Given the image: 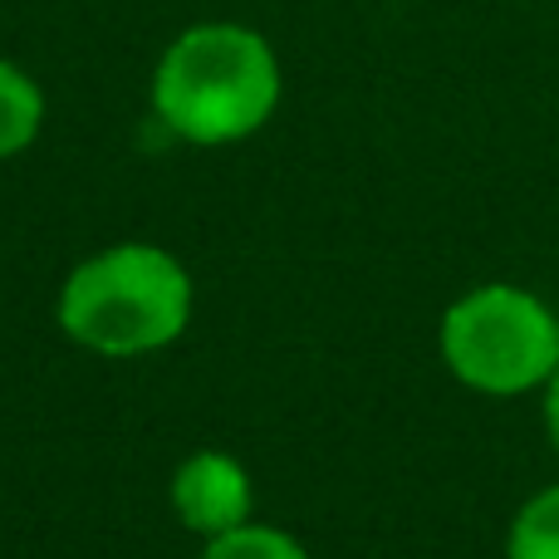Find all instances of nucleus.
<instances>
[{
  "instance_id": "obj_1",
  "label": "nucleus",
  "mask_w": 559,
  "mask_h": 559,
  "mask_svg": "<svg viewBox=\"0 0 559 559\" xmlns=\"http://www.w3.org/2000/svg\"><path fill=\"white\" fill-rule=\"evenodd\" d=\"M280 104V59L251 25L212 20L167 45L153 74V108L182 143L222 147L261 133Z\"/></svg>"
},
{
  "instance_id": "obj_2",
  "label": "nucleus",
  "mask_w": 559,
  "mask_h": 559,
  "mask_svg": "<svg viewBox=\"0 0 559 559\" xmlns=\"http://www.w3.org/2000/svg\"><path fill=\"white\" fill-rule=\"evenodd\" d=\"M192 319V275L163 246H108L74 265L59 289V329L108 358L173 344Z\"/></svg>"
},
{
  "instance_id": "obj_3",
  "label": "nucleus",
  "mask_w": 559,
  "mask_h": 559,
  "mask_svg": "<svg viewBox=\"0 0 559 559\" xmlns=\"http://www.w3.org/2000/svg\"><path fill=\"white\" fill-rule=\"evenodd\" d=\"M442 358L452 378L486 397L545 388L559 368V319L521 285H476L442 314Z\"/></svg>"
},
{
  "instance_id": "obj_4",
  "label": "nucleus",
  "mask_w": 559,
  "mask_h": 559,
  "mask_svg": "<svg viewBox=\"0 0 559 559\" xmlns=\"http://www.w3.org/2000/svg\"><path fill=\"white\" fill-rule=\"evenodd\" d=\"M173 511L192 535L216 540L251 521V476L226 452H197L173 476Z\"/></svg>"
},
{
  "instance_id": "obj_5",
  "label": "nucleus",
  "mask_w": 559,
  "mask_h": 559,
  "mask_svg": "<svg viewBox=\"0 0 559 559\" xmlns=\"http://www.w3.org/2000/svg\"><path fill=\"white\" fill-rule=\"evenodd\" d=\"M45 123V94L20 64L0 59V157L25 153Z\"/></svg>"
},
{
  "instance_id": "obj_6",
  "label": "nucleus",
  "mask_w": 559,
  "mask_h": 559,
  "mask_svg": "<svg viewBox=\"0 0 559 559\" xmlns=\"http://www.w3.org/2000/svg\"><path fill=\"white\" fill-rule=\"evenodd\" d=\"M506 559H559V486H545L515 511Z\"/></svg>"
},
{
  "instance_id": "obj_7",
  "label": "nucleus",
  "mask_w": 559,
  "mask_h": 559,
  "mask_svg": "<svg viewBox=\"0 0 559 559\" xmlns=\"http://www.w3.org/2000/svg\"><path fill=\"white\" fill-rule=\"evenodd\" d=\"M202 559H309L305 545L295 535L275 531V525H236V531L216 535L206 540V555Z\"/></svg>"
},
{
  "instance_id": "obj_8",
  "label": "nucleus",
  "mask_w": 559,
  "mask_h": 559,
  "mask_svg": "<svg viewBox=\"0 0 559 559\" xmlns=\"http://www.w3.org/2000/svg\"><path fill=\"white\" fill-rule=\"evenodd\" d=\"M545 427H550V442L559 452V368L550 373V383H545Z\"/></svg>"
}]
</instances>
